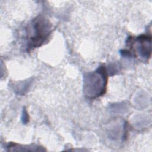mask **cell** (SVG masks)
Listing matches in <instances>:
<instances>
[{
	"label": "cell",
	"mask_w": 152,
	"mask_h": 152,
	"mask_svg": "<svg viewBox=\"0 0 152 152\" xmlns=\"http://www.w3.org/2000/svg\"><path fill=\"white\" fill-rule=\"evenodd\" d=\"M83 91L88 99H94L103 95L106 90L107 74L106 67L101 65L84 76Z\"/></svg>",
	"instance_id": "obj_1"
},
{
	"label": "cell",
	"mask_w": 152,
	"mask_h": 152,
	"mask_svg": "<svg viewBox=\"0 0 152 152\" xmlns=\"http://www.w3.org/2000/svg\"><path fill=\"white\" fill-rule=\"evenodd\" d=\"M52 31V25L47 18L39 15L33 19L27 28V48L32 49L41 46Z\"/></svg>",
	"instance_id": "obj_2"
},
{
	"label": "cell",
	"mask_w": 152,
	"mask_h": 152,
	"mask_svg": "<svg viewBox=\"0 0 152 152\" xmlns=\"http://www.w3.org/2000/svg\"><path fill=\"white\" fill-rule=\"evenodd\" d=\"M127 40L126 43L133 50L132 56L140 55L143 60L145 61H148L150 58L151 53V36L142 34L135 39L132 37H129Z\"/></svg>",
	"instance_id": "obj_3"
},
{
	"label": "cell",
	"mask_w": 152,
	"mask_h": 152,
	"mask_svg": "<svg viewBox=\"0 0 152 152\" xmlns=\"http://www.w3.org/2000/svg\"><path fill=\"white\" fill-rule=\"evenodd\" d=\"M21 120L23 124H26L29 122V115L27 113V111L25 108H23V113H22V116H21Z\"/></svg>",
	"instance_id": "obj_4"
}]
</instances>
